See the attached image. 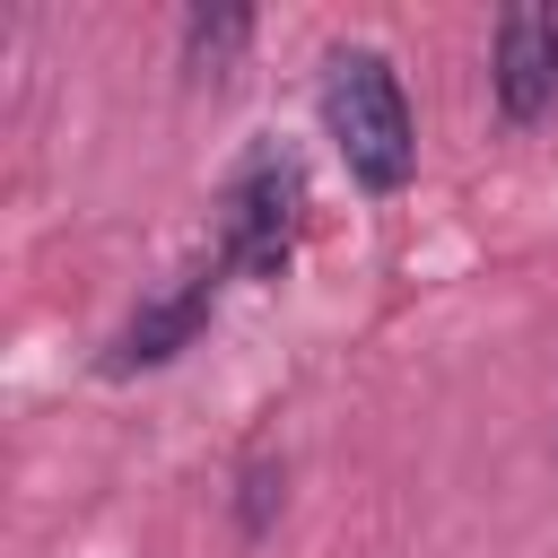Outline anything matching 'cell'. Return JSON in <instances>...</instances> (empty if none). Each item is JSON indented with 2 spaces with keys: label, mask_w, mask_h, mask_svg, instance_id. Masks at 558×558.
<instances>
[{
  "label": "cell",
  "mask_w": 558,
  "mask_h": 558,
  "mask_svg": "<svg viewBox=\"0 0 558 558\" xmlns=\"http://www.w3.org/2000/svg\"><path fill=\"white\" fill-rule=\"evenodd\" d=\"M323 131H331L349 183L375 192V201L418 174V122H410V96H401V78L375 44L323 52Z\"/></svg>",
  "instance_id": "obj_1"
},
{
  "label": "cell",
  "mask_w": 558,
  "mask_h": 558,
  "mask_svg": "<svg viewBox=\"0 0 558 558\" xmlns=\"http://www.w3.org/2000/svg\"><path fill=\"white\" fill-rule=\"evenodd\" d=\"M296 218H305V174L288 148H253L227 174V218H218V262L244 279H279L296 253Z\"/></svg>",
  "instance_id": "obj_2"
},
{
  "label": "cell",
  "mask_w": 558,
  "mask_h": 558,
  "mask_svg": "<svg viewBox=\"0 0 558 558\" xmlns=\"http://www.w3.org/2000/svg\"><path fill=\"white\" fill-rule=\"evenodd\" d=\"M488 96L514 131L549 122L558 113V0L541 9H506L497 17V44H488Z\"/></svg>",
  "instance_id": "obj_3"
},
{
  "label": "cell",
  "mask_w": 558,
  "mask_h": 558,
  "mask_svg": "<svg viewBox=\"0 0 558 558\" xmlns=\"http://www.w3.org/2000/svg\"><path fill=\"white\" fill-rule=\"evenodd\" d=\"M218 279H227V262L209 253V262H192L174 288H157L122 331H113V349H105V375H140V366H166V357H183L201 331H209V314H218Z\"/></svg>",
  "instance_id": "obj_4"
},
{
  "label": "cell",
  "mask_w": 558,
  "mask_h": 558,
  "mask_svg": "<svg viewBox=\"0 0 558 558\" xmlns=\"http://www.w3.org/2000/svg\"><path fill=\"white\" fill-rule=\"evenodd\" d=\"M244 44H253V9H192V17H183V70L209 78V87L235 70Z\"/></svg>",
  "instance_id": "obj_5"
},
{
  "label": "cell",
  "mask_w": 558,
  "mask_h": 558,
  "mask_svg": "<svg viewBox=\"0 0 558 558\" xmlns=\"http://www.w3.org/2000/svg\"><path fill=\"white\" fill-rule=\"evenodd\" d=\"M279 480H288V471H279L270 453H253V462L235 471V523H244V532H270V506H279Z\"/></svg>",
  "instance_id": "obj_6"
}]
</instances>
